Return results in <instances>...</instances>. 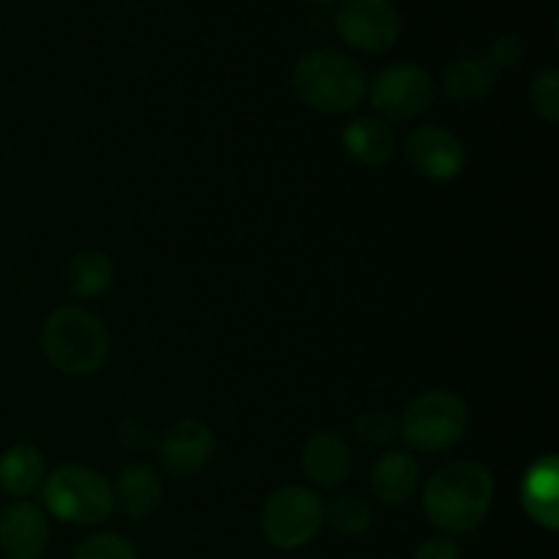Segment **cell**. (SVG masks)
Listing matches in <instances>:
<instances>
[{
    "mask_svg": "<svg viewBox=\"0 0 559 559\" xmlns=\"http://www.w3.org/2000/svg\"><path fill=\"white\" fill-rule=\"evenodd\" d=\"M420 502L431 527L448 535H467L480 527L495 506V478L484 464L456 459L431 475Z\"/></svg>",
    "mask_w": 559,
    "mask_h": 559,
    "instance_id": "6da1fadb",
    "label": "cell"
},
{
    "mask_svg": "<svg viewBox=\"0 0 559 559\" xmlns=\"http://www.w3.org/2000/svg\"><path fill=\"white\" fill-rule=\"evenodd\" d=\"M293 87L314 112L349 115L364 102L366 74L342 49H311L295 63Z\"/></svg>",
    "mask_w": 559,
    "mask_h": 559,
    "instance_id": "7a4b0ae2",
    "label": "cell"
},
{
    "mask_svg": "<svg viewBox=\"0 0 559 559\" xmlns=\"http://www.w3.org/2000/svg\"><path fill=\"white\" fill-rule=\"evenodd\" d=\"M41 349L60 374L91 377L107 364L109 333L93 311L58 306L41 328Z\"/></svg>",
    "mask_w": 559,
    "mask_h": 559,
    "instance_id": "3957f363",
    "label": "cell"
},
{
    "mask_svg": "<svg viewBox=\"0 0 559 559\" xmlns=\"http://www.w3.org/2000/svg\"><path fill=\"white\" fill-rule=\"evenodd\" d=\"M44 508L58 522L96 527L115 513L112 484L85 464H63L41 484Z\"/></svg>",
    "mask_w": 559,
    "mask_h": 559,
    "instance_id": "277c9868",
    "label": "cell"
},
{
    "mask_svg": "<svg viewBox=\"0 0 559 559\" xmlns=\"http://www.w3.org/2000/svg\"><path fill=\"white\" fill-rule=\"evenodd\" d=\"M467 426L469 409L464 399L445 388H435L407 404L399 420V435L413 451L442 453L462 442Z\"/></svg>",
    "mask_w": 559,
    "mask_h": 559,
    "instance_id": "5b68a950",
    "label": "cell"
},
{
    "mask_svg": "<svg viewBox=\"0 0 559 559\" xmlns=\"http://www.w3.org/2000/svg\"><path fill=\"white\" fill-rule=\"evenodd\" d=\"M325 524V506L320 495L306 486H282L262 508L260 527L273 549L295 551L309 546Z\"/></svg>",
    "mask_w": 559,
    "mask_h": 559,
    "instance_id": "8992f818",
    "label": "cell"
},
{
    "mask_svg": "<svg viewBox=\"0 0 559 559\" xmlns=\"http://www.w3.org/2000/svg\"><path fill=\"white\" fill-rule=\"evenodd\" d=\"M369 98L374 112L391 123H404L435 102V80L429 71L418 63H391L374 76L369 87Z\"/></svg>",
    "mask_w": 559,
    "mask_h": 559,
    "instance_id": "52a82bcc",
    "label": "cell"
},
{
    "mask_svg": "<svg viewBox=\"0 0 559 559\" xmlns=\"http://www.w3.org/2000/svg\"><path fill=\"white\" fill-rule=\"evenodd\" d=\"M333 27L347 47L366 55H382L399 41L402 16L391 0H342Z\"/></svg>",
    "mask_w": 559,
    "mask_h": 559,
    "instance_id": "ba28073f",
    "label": "cell"
},
{
    "mask_svg": "<svg viewBox=\"0 0 559 559\" xmlns=\"http://www.w3.org/2000/svg\"><path fill=\"white\" fill-rule=\"evenodd\" d=\"M404 158L409 167L435 183L456 180L467 167V151L462 140L442 126H420L404 140Z\"/></svg>",
    "mask_w": 559,
    "mask_h": 559,
    "instance_id": "9c48e42d",
    "label": "cell"
},
{
    "mask_svg": "<svg viewBox=\"0 0 559 559\" xmlns=\"http://www.w3.org/2000/svg\"><path fill=\"white\" fill-rule=\"evenodd\" d=\"M216 451V437L207 424L197 418L175 420L156 442V462L173 478L197 475Z\"/></svg>",
    "mask_w": 559,
    "mask_h": 559,
    "instance_id": "30bf717a",
    "label": "cell"
},
{
    "mask_svg": "<svg viewBox=\"0 0 559 559\" xmlns=\"http://www.w3.org/2000/svg\"><path fill=\"white\" fill-rule=\"evenodd\" d=\"M49 535V516L36 502L14 500L0 513V551L9 559H41Z\"/></svg>",
    "mask_w": 559,
    "mask_h": 559,
    "instance_id": "8fae6325",
    "label": "cell"
},
{
    "mask_svg": "<svg viewBox=\"0 0 559 559\" xmlns=\"http://www.w3.org/2000/svg\"><path fill=\"white\" fill-rule=\"evenodd\" d=\"M300 469L320 489H338L349 478L353 453L333 431H314L300 451Z\"/></svg>",
    "mask_w": 559,
    "mask_h": 559,
    "instance_id": "7c38bea8",
    "label": "cell"
},
{
    "mask_svg": "<svg viewBox=\"0 0 559 559\" xmlns=\"http://www.w3.org/2000/svg\"><path fill=\"white\" fill-rule=\"evenodd\" d=\"M420 484V467L409 453L404 451H388L382 453L374 462L369 475V486L374 500H380L382 506H404V502L413 500V495L418 491Z\"/></svg>",
    "mask_w": 559,
    "mask_h": 559,
    "instance_id": "4fadbf2b",
    "label": "cell"
},
{
    "mask_svg": "<svg viewBox=\"0 0 559 559\" xmlns=\"http://www.w3.org/2000/svg\"><path fill=\"white\" fill-rule=\"evenodd\" d=\"M115 508L129 519H147L162 508L164 502V480L147 464H129L118 473L112 486Z\"/></svg>",
    "mask_w": 559,
    "mask_h": 559,
    "instance_id": "5bb4252c",
    "label": "cell"
},
{
    "mask_svg": "<svg viewBox=\"0 0 559 559\" xmlns=\"http://www.w3.org/2000/svg\"><path fill=\"white\" fill-rule=\"evenodd\" d=\"M497 82H500V71L495 69L489 58H484V55H464V58L453 60L442 71L440 85L445 98L467 107V104H475L484 96H489L497 87Z\"/></svg>",
    "mask_w": 559,
    "mask_h": 559,
    "instance_id": "9a60e30c",
    "label": "cell"
},
{
    "mask_svg": "<svg viewBox=\"0 0 559 559\" xmlns=\"http://www.w3.org/2000/svg\"><path fill=\"white\" fill-rule=\"evenodd\" d=\"M342 145L364 167H382L396 153V136H393L391 126L377 115H364L344 126Z\"/></svg>",
    "mask_w": 559,
    "mask_h": 559,
    "instance_id": "2e32d148",
    "label": "cell"
},
{
    "mask_svg": "<svg viewBox=\"0 0 559 559\" xmlns=\"http://www.w3.org/2000/svg\"><path fill=\"white\" fill-rule=\"evenodd\" d=\"M115 265L104 251L85 249L76 251L63 267V287L71 298L93 300L112 289Z\"/></svg>",
    "mask_w": 559,
    "mask_h": 559,
    "instance_id": "e0dca14e",
    "label": "cell"
},
{
    "mask_svg": "<svg viewBox=\"0 0 559 559\" xmlns=\"http://www.w3.org/2000/svg\"><path fill=\"white\" fill-rule=\"evenodd\" d=\"M44 484V456L38 448L11 445L0 456V489L14 500H25Z\"/></svg>",
    "mask_w": 559,
    "mask_h": 559,
    "instance_id": "ac0fdd59",
    "label": "cell"
},
{
    "mask_svg": "<svg viewBox=\"0 0 559 559\" xmlns=\"http://www.w3.org/2000/svg\"><path fill=\"white\" fill-rule=\"evenodd\" d=\"M524 511L535 524L546 530H557V459L546 456L527 473L522 486Z\"/></svg>",
    "mask_w": 559,
    "mask_h": 559,
    "instance_id": "d6986e66",
    "label": "cell"
},
{
    "mask_svg": "<svg viewBox=\"0 0 559 559\" xmlns=\"http://www.w3.org/2000/svg\"><path fill=\"white\" fill-rule=\"evenodd\" d=\"M325 519L331 522V527L336 530V533L347 535V538H358V535H364L366 530L371 527L374 511H371L369 502L360 500V497L344 495L333 502L331 511H325Z\"/></svg>",
    "mask_w": 559,
    "mask_h": 559,
    "instance_id": "ffe728a7",
    "label": "cell"
},
{
    "mask_svg": "<svg viewBox=\"0 0 559 559\" xmlns=\"http://www.w3.org/2000/svg\"><path fill=\"white\" fill-rule=\"evenodd\" d=\"M353 431L360 445L385 448L399 435V420L388 409H366V413H360L355 418Z\"/></svg>",
    "mask_w": 559,
    "mask_h": 559,
    "instance_id": "44dd1931",
    "label": "cell"
},
{
    "mask_svg": "<svg viewBox=\"0 0 559 559\" xmlns=\"http://www.w3.org/2000/svg\"><path fill=\"white\" fill-rule=\"evenodd\" d=\"M71 559H136V549L123 535L96 533L76 546Z\"/></svg>",
    "mask_w": 559,
    "mask_h": 559,
    "instance_id": "7402d4cb",
    "label": "cell"
},
{
    "mask_svg": "<svg viewBox=\"0 0 559 559\" xmlns=\"http://www.w3.org/2000/svg\"><path fill=\"white\" fill-rule=\"evenodd\" d=\"M530 104L546 123H559V74L557 69L540 71L530 85Z\"/></svg>",
    "mask_w": 559,
    "mask_h": 559,
    "instance_id": "603a6c76",
    "label": "cell"
},
{
    "mask_svg": "<svg viewBox=\"0 0 559 559\" xmlns=\"http://www.w3.org/2000/svg\"><path fill=\"white\" fill-rule=\"evenodd\" d=\"M489 60L495 63V69H513L524 60V41L516 33H500V36L491 41Z\"/></svg>",
    "mask_w": 559,
    "mask_h": 559,
    "instance_id": "cb8c5ba5",
    "label": "cell"
},
{
    "mask_svg": "<svg viewBox=\"0 0 559 559\" xmlns=\"http://www.w3.org/2000/svg\"><path fill=\"white\" fill-rule=\"evenodd\" d=\"M413 559H462V549H459L456 540L437 535V538H426L413 551Z\"/></svg>",
    "mask_w": 559,
    "mask_h": 559,
    "instance_id": "d4e9b609",
    "label": "cell"
},
{
    "mask_svg": "<svg viewBox=\"0 0 559 559\" xmlns=\"http://www.w3.org/2000/svg\"><path fill=\"white\" fill-rule=\"evenodd\" d=\"M309 3H317V5H328V3H336V0H309Z\"/></svg>",
    "mask_w": 559,
    "mask_h": 559,
    "instance_id": "484cf974",
    "label": "cell"
}]
</instances>
